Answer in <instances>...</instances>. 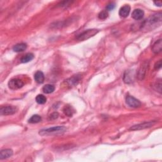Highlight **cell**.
Masks as SVG:
<instances>
[{
	"label": "cell",
	"mask_w": 162,
	"mask_h": 162,
	"mask_svg": "<svg viewBox=\"0 0 162 162\" xmlns=\"http://www.w3.org/2000/svg\"><path fill=\"white\" fill-rule=\"evenodd\" d=\"M67 128L64 126H56L48 129H42L39 131L41 136H56L61 135L66 132Z\"/></svg>",
	"instance_id": "obj_2"
},
{
	"label": "cell",
	"mask_w": 162,
	"mask_h": 162,
	"mask_svg": "<svg viewBox=\"0 0 162 162\" xmlns=\"http://www.w3.org/2000/svg\"><path fill=\"white\" fill-rule=\"evenodd\" d=\"M58 113L57 112H55L52 113V115L50 116V120H55L58 117Z\"/></svg>",
	"instance_id": "obj_24"
},
{
	"label": "cell",
	"mask_w": 162,
	"mask_h": 162,
	"mask_svg": "<svg viewBox=\"0 0 162 162\" xmlns=\"http://www.w3.org/2000/svg\"><path fill=\"white\" fill-rule=\"evenodd\" d=\"M108 17V13L106 10H103L99 13L98 18L101 20H105Z\"/></svg>",
	"instance_id": "obj_22"
},
{
	"label": "cell",
	"mask_w": 162,
	"mask_h": 162,
	"mask_svg": "<svg viewBox=\"0 0 162 162\" xmlns=\"http://www.w3.org/2000/svg\"><path fill=\"white\" fill-rule=\"evenodd\" d=\"M115 4L114 3H110L107 5L106 10H108V11L113 10L115 8Z\"/></svg>",
	"instance_id": "obj_23"
},
{
	"label": "cell",
	"mask_w": 162,
	"mask_h": 162,
	"mask_svg": "<svg viewBox=\"0 0 162 162\" xmlns=\"http://www.w3.org/2000/svg\"><path fill=\"white\" fill-rule=\"evenodd\" d=\"M144 12L141 9H136L132 13V17L136 20H139L143 18Z\"/></svg>",
	"instance_id": "obj_10"
},
{
	"label": "cell",
	"mask_w": 162,
	"mask_h": 162,
	"mask_svg": "<svg viewBox=\"0 0 162 162\" xmlns=\"http://www.w3.org/2000/svg\"><path fill=\"white\" fill-rule=\"evenodd\" d=\"M126 103L129 106L132 108H138L141 105L140 101L132 96H127L126 98Z\"/></svg>",
	"instance_id": "obj_8"
},
{
	"label": "cell",
	"mask_w": 162,
	"mask_h": 162,
	"mask_svg": "<svg viewBox=\"0 0 162 162\" xmlns=\"http://www.w3.org/2000/svg\"><path fill=\"white\" fill-rule=\"evenodd\" d=\"M156 123V121H150V122H143L142 124H139L135 125L132 127H131L129 129L130 130H143L146 128H149L154 126Z\"/></svg>",
	"instance_id": "obj_4"
},
{
	"label": "cell",
	"mask_w": 162,
	"mask_h": 162,
	"mask_svg": "<svg viewBox=\"0 0 162 162\" xmlns=\"http://www.w3.org/2000/svg\"><path fill=\"white\" fill-rule=\"evenodd\" d=\"M63 113L68 116H72L74 113V110L70 106H65L63 108Z\"/></svg>",
	"instance_id": "obj_18"
},
{
	"label": "cell",
	"mask_w": 162,
	"mask_h": 162,
	"mask_svg": "<svg viewBox=\"0 0 162 162\" xmlns=\"http://www.w3.org/2000/svg\"><path fill=\"white\" fill-rule=\"evenodd\" d=\"M161 67V60H159L158 61L156 62L155 65V69H160Z\"/></svg>",
	"instance_id": "obj_25"
},
{
	"label": "cell",
	"mask_w": 162,
	"mask_h": 162,
	"mask_svg": "<svg viewBox=\"0 0 162 162\" xmlns=\"http://www.w3.org/2000/svg\"><path fill=\"white\" fill-rule=\"evenodd\" d=\"M34 57V56L32 53H29L26 54L25 55H24L23 57L21 58L20 61L22 63H28V62H29L30 61L32 60Z\"/></svg>",
	"instance_id": "obj_15"
},
{
	"label": "cell",
	"mask_w": 162,
	"mask_h": 162,
	"mask_svg": "<svg viewBox=\"0 0 162 162\" xmlns=\"http://www.w3.org/2000/svg\"><path fill=\"white\" fill-rule=\"evenodd\" d=\"M130 12V6L128 5H124V7H122L120 9V10H119V15H120L121 17L126 18L129 15Z\"/></svg>",
	"instance_id": "obj_9"
},
{
	"label": "cell",
	"mask_w": 162,
	"mask_h": 162,
	"mask_svg": "<svg viewBox=\"0 0 162 162\" xmlns=\"http://www.w3.org/2000/svg\"><path fill=\"white\" fill-rule=\"evenodd\" d=\"M42 120L41 117L38 115H34L31 116V117L29 119L28 122H29L30 124H36V123H39Z\"/></svg>",
	"instance_id": "obj_19"
},
{
	"label": "cell",
	"mask_w": 162,
	"mask_h": 162,
	"mask_svg": "<svg viewBox=\"0 0 162 162\" xmlns=\"http://www.w3.org/2000/svg\"><path fill=\"white\" fill-rule=\"evenodd\" d=\"M80 78L79 77L78 75H76V77H73L69 79V80H67V82L69 83V86H73V85H75L79 82Z\"/></svg>",
	"instance_id": "obj_20"
},
{
	"label": "cell",
	"mask_w": 162,
	"mask_h": 162,
	"mask_svg": "<svg viewBox=\"0 0 162 162\" xmlns=\"http://www.w3.org/2000/svg\"><path fill=\"white\" fill-rule=\"evenodd\" d=\"M162 14L161 13H156L151 15L147 19L146 21H144L141 25V29H153L154 28L158 27L161 23L162 20Z\"/></svg>",
	"instance_id": "obj_1"
},
{
	"label": "cell",
	"mask_w": 162,
	"mask_h": 162,
	"mask_svg": "<svg viewBox=\"0 0 162 162\" xmlns=\"http://www.w3.org/2000/svg\"><path fill=\"white\" fill-rule=\"evenodd\" d=\"M148 67H149V62L147 61H144V63L141 65L137 75L138 78L139 79V80H143L144 79L145 76H146V74L147 69H148Z\"/></svg>",
	"instance_id": "obj_7"
},
{
	"label": "cell",
	"mask_w": 162,
	"mask_h": 162,
	"mask_svg": "<svg viewBox=\"0 0 162 162\" xmlns=\"http://www.w3.org/2000/svg\"><path fill=\"white\" fill-rule=\"evenodd\" d=\"M154 4L156 6L158 7H161L162 5V2L161 1H154Z\"/></svg>",
	"instance_id": "obj_26"
},
{
	"label": "cell",
	"mask_w": 162,
	"mask_h": 162,
	"mask_svg": "<svg viewBox=\"0 0 162 162\" xmlns=\"http://www.w3.org/2000/svg\"><path fill=\"white\" fill-rule=\"evenodd\" d=\"M27 49V44L25 43H19L13 46V50L15 52H22Z\"/></svg>",
	"instance_id": "obj_14"
},
{
	"label": "cell",
	"mask_w": 162,
	"mask_h": 162,
	"mask_svg": "<svg viewBox=\"0 0 162 162\" xmlns=\"http://www.w3.org/2000/svg\"><path fill=\"white\" fill-rule=\"evenodd\" d=\"M24 82L19 79H12L8 82V86H9L10 89L13 90L20 89L24 86Z\"/></svg>",
	"instance_id": "obj_6"
},
{
	"label": "cell",
	"mask_w": 162,
	"mask_h": 162,
	"mask_svg": "<svg viewBox=\"0 0 162 162\" xmlns=\"http://www.w3.org/2000/svg\"><path fill=\"white\" fill-rule=\"evenodd\" d=\"M99 30L97 29H88L87 30H85L84 32L81 33L80 35H79L77 37V39L79 41H84L86 39H89L92 37L95 36L96 34H98Z\"/></svg>",
	"instance_id": "obj_3"
},
{
	"label": "cell",
	"mask_w": 162,
	"mask_h": 162,
	"mask_svg": "<svg viewBox=\"0 0 162 162\" xmlns=\"http://www.w3.org/2000/svg\"><path fill=\"white\" fill-rule=\"evenodd\" d=\"M46 98L45 97L44 95H39L36 96V101L39 104H44L46 102Z\"/></svg>",
	"instance_id": "obj_21"
},
{
	"label": "cell",
	"mask_w": 162,
	"mask_h": 162,
	"mask_svg": "<svg viewBox=\"0 0 162 162\" xmlns=\"http://www.w3.org/2000/svg\"><path fill=\"white\" fill-rule=\"evenodd\" d=\"M55 91V86L51 84H46L42 87V91L46 94L52 93Z\"/></svg>",
	"instance_id": "obj_16"
},
{
	"label": "cell",
	"mask_w": 162,
	"mask_h": 162,
	"mask_svg": "<svg viewBox=\"0 0 162 162\" xmlns=\"http://www.w3.org/2000/svg\"><path fill=\"white\" fill-rule=\"evenodd\" d=\"M162 50V40L159 39L157 41L155 42V44L153 45L152 51L155 53H159L161 52Z\"/></svg>",
	"instance_id": "obj_12"
},
{
	"label": "cell",
	"mask_w": 162,
	"mask_h": 162,
	"mask_svg": "<svg viewBox=\"0 0 162 162\" xmlns=\"http://www.w3.org/2000/svg\"><path fill=\"white\" fill-rule=\"evenodd\" d=\"M17 111L18 108L15 106H2L0 109V113L1 115H10L15 114Z\"/></svg>",
	"instance_id": "obj_5"
},
{
	"label": "cell",
	"mask_w": 162,
	"mask_h": 162,
	"mask_svg": "<svg viewBox=\"0 0 162 162\" xmlns=\"http://www.w3.org/2000/svg\"><path fill=\"white\" fill-rule=\"evenodd\" d=\"M35 81L39 84L43 83L44 81V75L41 71H38L34 75Z\"/></svg>",
	"instance_id": "obj_13"
},
{
	"label": "cell",
	"mask_w": 162,
	"mask_h": 162,
	"mask_svg": "<svg viewBox=\"0 0 162 162\" xmlns=\"http://www.w3.org/2000/svg\"><path fill=\"white\" fill-rule=\"evenodd\" d=\"M124 81L126 83H130L132 82L133 81V76L132 74L131 73V72L128 71V72H126L125 73L124 76Z\"/></svg>",
	"instance_id": "obj_17"
},
{
	"label": "cell",
	"mask_w": 162,
	"mask_h": 162,
	"mask_svg": "<svg viewBox=\"0 0 162 162\" xmlns=\"http://www.w3.org/2000/svg\"><path fill=\"white\" fill-rule=\"evenodd\" d=\"M13 155V151L11 149H5L1 150L0 152V159L3 160L11 157Z\"/></svg>",
	"instance_id": "obj_11"
}]
</instances>
